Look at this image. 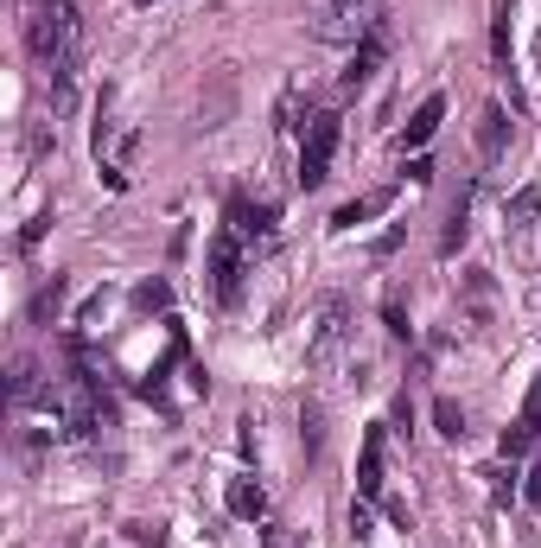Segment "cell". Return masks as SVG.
Returning <instances> with one entry per match:
<instances>
[{"label":"cell","mask_w":541,"mask_h":548,"mask_svg":"<svg viewBox=\"0 0 541 548\" xmlns=\"http://www.w3.org/2000/svg\"><path fill=\"white\" fill-rule=\"evenodd\" d=\"M268 548H281V542H274V536H268Z\"/></svg>","instance_id":"cell-24"},{"label":"cell","mask_w":541,"mask_h":548,"mask_svg":"<svg viewBox=\"0 0 541 548\" xmlns=\"http://www.w3.org/2000/svg\"><path fill=\"white\" fill-rule=\"evenodd\" d=\"M408 179H414V185H427V179H433V160H421V153H414V160H408Z\"/></svg>","instance_id":"cell-22"},{"label":"cell","mask_w":541,"mask_h":548,"mask_svg":"<svg viewBox=\"0 0 541 548\" xmlns=\"http://www.w3.org/2000/svg\"><path fill=\"white\" fill-rule=\"evenodd\" d=\"M344 319H351V306L344 300H325L319 306V332H312V364H331V357H338V345H344Z\"/></svg>","instance_id":"cell-5"},{"label":"cell","mask_w":541,"mask_h":548,"mask_svg":"<svg viewBox=\"0 0 541 548\" xmlns=\"http://www.w3.org/2000/svg\"><path fill=\"white\" fill-rule=\"evenodd\" d=\"M433 415H440V434H446V440H465V408L452 402V396H440V408H433Z\"/></svg>","instance_id":"cell-19"},{"label":"cell","mask_w":541,"mask_h":548,"mask_svg":"<svg viewBox=\"0 0 541 548\" xmlns=\"http://www.w3.org/2000/svg\"><path fill=\"white\" fill-rule=\"evenodd\" d=\"M522 421H529L535 434H541V376H535V383H529V402H522Z\"/></svg>","instance_id":"cell-20"},{"label":"cell","mask_w":541,"mask_h":548,"mask_svg":"<svg viewBox=\"0 0 541 548\" xmlns=\"http://www.w3.org/2000/svg\"><path fill=\"white\" fill-rule=\"evenodd\" d=\"M491 58L503 64V77H510V0H497V20H491Z\"/></svg>","instance_id":"cell-16"},{"label":"cell","mask_w":541,"mask_h":548,"mask_svg":"<svg viewBox=\"0 0 541 548\" xmlns=\"http://www.w3.org/2000/svg\"><path fill=\"white\" fill-rule=\"evenodd\" d=\"M382 440H389V427H363V459H357V491L363 498H382Z\"/></svg>","instance_id":"cell-7"},{"label":"cell","mask_w":541,"mask_h":548,"mask_svg":"<svg viewBox=\"0 0 541 548\" xmlns=\"http://www.w3.org/2000/svg\"><path fill=\"white\" fill-rule=\"evenodd\" d=\"M522 498H529V504H541V466L529 472V485H522Z\"/></svg>","instance_id":"cell-23"},{"label":"cell","mask_w":541,"mask_h":548,"mask_svg":"<svg viewBox=\"0 0 541 548\" xmlns=\"http://www.w3.org/2000/svg\"><path fill=\"white\" fill-rule=\"evenodd\" d=\"M242 236L236 230H217L211 236V294L223 300V306H236L242 300Z\"/></svg>","instance_id":"cell-4"},{"label":"cell","mask_w":541,"mask_h":548,"mask_svg":"<svg viewBox=\"0 0 541 548\" xmlns=\"http://www.w3.org/2000/svg\"><path fill=\"white\" fill-rule=\"evenodd\" d=\"M26 51L45 64V71H58V64H71L77 51V7L71 0H39L26 20Z\"/></svg>","instance_id":"cell-1"},{"label":"cell","mask_w":541,"mask_h":548,"mask_svg":"<svg viewBox=\"0 0 541 548\" xmlns=\"http://www.w3.org/2000/svg\"><path fill=\"white\" fill-rule=\"evenodd\" d=\"M529 447H535V427H529V421L503 427V440H497V453H503V459H522V453H529Z\"/></svg>","instance_id":"cell-17"},{"label":"cell","mask_w":541,"mask_h":548,"mask_svg":"<svg viewBox=\"0 0 541 548\" xmlns=\"http://www.w3.org/2000/svg\"><path fill=\"white\" fill-rule=\"evenodd\" d=\"M382 58H389V26H376L370 39L357 45V58H351V71H344V90H363L376 71H382Z\"/></svg>","instance_id":"cell-6"},{"label":"cell","mask_w":541,"mask_h":548,"mask_svg":"<svg viewBox=\"0 0 541 548\" xmlns=\"http://www.w3.org/2000/svg\"><path fill=\"white\" fill-rule=\"evenodd\" d=\"M134 306H141V313H160V306H172V287L166 281H141L134 287Z\"/></svg>","instance_id":"cell-18"},{"label":"cell","mask_w":541,"mask_h":548,"mask_svg":"<svg viewBox=\"0 0 541 548\" xmlns=\"http://www.w3.org/2000/svg\"><path fill=\"white\" fill-rule=\"evenodd\" d=\"M32 396H39V364H32V357L20 351V357L7 364V402H13V408H26Z\"/></svg>","instance_id":"cell-12"},{"label":"cell","mask_w":541,"mask_h":548,"mask_svg":"<svg viewBox=\"0 0 541 548\" xmlns=\"http://www.w3.org/2000/svg\"><path fill=\"white\" fill-rule=\"evenodd\" d=\"M440 122H446V102H440V96H427L421 109L408 115V134H401V147H427L433 134H440Z\"/></svg>","instance_id":"cell-9"},{"label":"cell","mask_w":541,"mask_h":548,"mask_svg":"<svg viewBox=\"0 0 541 548\" xmlns=\"http://www.w3.org/2000/svg\"><path fill=\"white\" fill-rule=\"evenodd\" d=\"M465 217H471V198L459 192V204H452V217H446V236H440V255H459V243L471 236V224H465Z\"/></svg>","instance_id":"cell-14"},{"label":"cell","mask_w":541,"mask_h":548,"mask_svg":"<svg viewBox=\"0 0 541 548\" xmlns=\"http://www.w3.org/2000/svg\"><path fill=\"white\" fill-rule=\"evenodd\" d=\"M141 7H153V0H141Z\"/></svg>","instance_id":"cell-25"},{"label":"cell","mask_w":541,"mask_h":548,"mask_svg":"<svg viewBox=\"0 0 541 548\" xmlns=\"http://www.w3.org/2000/svg\"><path fill=\"white\" fill-rule=\"evenodd\" d=\"M503 134H510V122H503V109L491 102V109L478 115V147H484V160H497V153H503Z\"/></svg>","instance_id":"cell-13"},{"label":"cell","mask_w":541,"mask_h":548,"mask_svg":"<svg viewBox=\"0 0 541 548\" xmlns=\"http://www.w3.org/2000/svg\"><path fill=\"white\" fill-rule=\"evenodd\" d=\"M338 141H344V122L331 109L306 122V141H300V185H306V192L331 179V153H338Z\"/></svg>","instance_id":"cell-3"},{"label":"cell","mask_w":541,"mask_h":548,"mask_svg":"<svg viewBox=\"0 0 541 548\" xmlns=\"http://www.w3.org/2000/svg\"><path fill=\"white\" fill-rule=\"evenodd\" d=\"M306 20L325 45H363L382 26L376 0H306Z\"/></svg>","instance_id":"cell-2"},{"label":"cell","mask_w":541,"mask_h":548,"mask_svg":"<svg viewBox=\"0 0 541 548\" xmlns=\"http://www.w3.org/2000/svg\"><path fill=\"white\" fill-rule=\"evenodd\" d=\"M503 217H510V224H516V230H529V224H535V217H541V185H522V192L510 198V211H503Z\"/></svg>","instance_id":"cell-15"},{"label":"cell","mask_w":541,"mask_h":548,"mask_svg":"<svg viewBox=\"0 0 541 548\" xmlns=\"http://www.w3.org/2000/svg\"><path fill=\"white\" fill-rule=\"evenodd\" d=\"M230 230L249 243V236H274V204H249V198H236L230 204Z\"/></svg>","instance_id":"cell-8"},{"label":"cell","mask_w":541,"mask_h":548,"mask_svg":"<svg viewBox=\"0 0 541 548\" xmlns=\"http://www.w3.org/2000/svg\"><path fill=\"white\" fill-rule=\"evenodd\" d=\"M58 300H64V281H51V287H45V294H39V300H32V313H39V319H45V313H58Z\"/></svg>","instance_id":"cell-21"},{"label":"cell","mask_w":541,"mask_h":548,"mask_svg":"<svg viewBox=\"0 0 541 548\" xmlns=\"http://www.w3.org/2000/svg\"><path fill=\"white\" fill-rule=\"evenodd\" d=\"M395 204V185H382V192H370V198H357V204H344L338 217H331V224L338 230H357V224H370V217H382Z\"/></svg>","instance_id":"cell-11"},{"label":"cell","mask_w":541,"mask_h":548,"mask_svg":"<svg viewBox=\"0 0 541 548\" xmlns=\"http://www.w3.org/2000/svg\"><path fill=\"white\" fill-rule=\"evenodd\" d=\"M230 517H242V523L268 517V491H261L255 478H230Z\"/></svg>","instance_id":"cell-10"}]
</instances>
